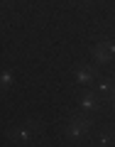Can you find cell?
Segmentation results:
<instances>
[{
  "label": "cell",
  "instance_id": "1",
  "mask_svg": "<svg viewBox=\"0 0 115 147\" xmlns=\"http://www.w3.org/2000/svg\"><path fill=\"white\" fill-rule=\"evenodd\" d=\"M113 54H115V44H98L95 47V59L98 61H108Z\"/></svg>",
  "mask_w": 115,
  "mask_h": 147
},
{
  "label": "cell",
  "instance_id": "2",
  "mask_svg": "<svg viewBox=\"0 0 115 147\" xmlns=\"http://www.w3.org/2000/svg\"><path fill=\"white\" fill-rule=\"evenodd\" d=\"M86 127H88V120H73L71 127H69V132H71V135H81Z\"/></svg>",
  "mask_w": 115,
  "mask_h": 147
},
{
  "label": "cell",
  "instance_id": "3",
  "mask_svg": "<svg viewBox=\"0 0 115 147\" xmlns=\"http://www.w3.org/2000/svg\"><path fill=\"white\" fill-rule=\"evenodd\" d=\"M91 79V69H81L79 71V81H88Z\"/></svg>",
  "mask_w": 115,
  "mask_h": 147
},
{
  "label": "cell",
  "instance_id": "4",
  "mask_svg": "<svg viewBox=\"0 0 115 147\" xmlns=\"http://www.w3.org/2000/svg\"><path fill=\"white\" fill-rule=\"evenodd\" d=\"M12 137H15V140H25V137H27V130H12Z\"/></svg>",
  "mask_w": 115,
  "mask_h": 147
},
{
  "label": "cell",
  "instance_id": "5",
  "mask_svg": "<svg viewBox=\"0 0 115 147\" xmlns=\"http://www.w3.org/2000/svg\"><path fill=\"white\" fill-rule=\"evenodd\" d=\"M83 105H86V108H93L95 100H93V98H86V100H83Z\"/></svg>",
  "mask_w": 115,
  "mask_h": 147
}]
</instances>
